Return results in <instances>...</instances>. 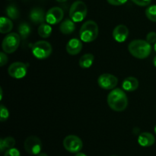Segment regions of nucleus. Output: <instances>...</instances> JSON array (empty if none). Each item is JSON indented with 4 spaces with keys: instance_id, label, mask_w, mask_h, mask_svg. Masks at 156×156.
Instances as JSON below:
<instances>
[{
    "instance_id": "nucleus-20",
    "label": "nucleus",
    "mask_w": 156,
    "mask_h": 156,
    "mask_svg": "<svg viewBox=\"0 0 156 156\" xmlns=\"http://www.w3.org/2000/svg\"><path fill=\"white\" fill-rule=\"evenodd\" d=\"M52 34V27L48 23H42L38 27V34L43 38H48Z\"/></svg>"
},
{
    "instance_id": "nucleus-30",
    "label": "nucleus",
    "mask_w": 156,
    "mask_h": 156,
    "mask_svg": "<svg viewBox=\"0 0 156 156\" xmlns=\"http://www.w3.org/2000/svg\"><path fill=\"white\" fill-rule=\"evenodd\" d=\"M8 62V56H6V54L3 52L0 53V66H5V64L7 63Z\"/></svg>"
},
{
    "instance_id": "nucleus-15",
    "label": "nucleus",
    "mask_w": 156,
    "mask_h": 156,
    "mask_svg": "<svg viewBox=\"0 0 156 156\" xmlns=\"http://www.w3.org/2000/svg\"><path fill=\"white\" fill-rule=\"evenodd\" d=\"M155 136L148 132L142 133L138 137V143L143 147H149L155 143Z\"/></svg>"
},
{
    "instance_id": "nucleus-2",
    "label": "nucleus",
    "mask_w": 156,
    "mask_h": 156,
    "mask_svg": "<svg viewBox=\"0 0 156 156\" xmlns=\"http://www.w3.org/2000/svg\"><path fill=\"white\" fill-rule=\"evenodd\" d=\"M128 50L134 57L137 59H145L150 55L152 52V46L146 41L135 40L129 43Z\"/></svg>"
},
{
    "instance_id": "nucleus-16",
    "label": "nucleus",
    "mask_w": 156,
    "mask_h": 156,
    "mask_svg": "<svg viewBox=\"0 0 156 156\" xmlns=\"http://www.w3.org/2000/svg\"><path fill=\"white\" fill-rule=\"evenodd\" d=\"M139 87V81L137 80L136 78L135 77H127L123 80V84H122V88L124 91H134L138 88Z\"/></svg>"
},
{
    "instance_id": "nucleus-11",
    "label": "nucleus",
    "mask_w": 156,
    "mask_h": 156,
    "mask_svg": "<svg viewBox=\"0 0 156 156\" xmlns=\"http://www.w3.org/2000/svg\"><path fill=\"white\" fill-rule=\"evenodd\" d=\"M64 12L61 8L53 7L46 13V21L50 24H56L63 18Z\"/></svg>"
},
{
    "instance_id": "nucleus-22",
    "label": "nucleus",
    "mask_w": 156,
    "mask_h": 156,
    "mask_svg": "<svg viewBox=\"0 0 156 156\" xmlns=\"http://www.w3.org/2000/svg\"><path fill=\"white\" fill-rule=\"evenodd\" d=\"M18 32H19V35L22 40H26L30 35V32H31V29H30V25L26 22H21L18 26Z\"/></svg>"
},
{
    "instance_id": "nucleus-14",
    "label": "nucleus",
    "mask_w": 156,
    "mask_h": 156,
    "mask_svg": "<svg viewBox=\"0 0 156 156\" xmlns=\"http://www.w3.org/2000/svg\"><path fill=\"white\" fill-rule=\"evenodd\" d=\"M29 18L35 24H41L46 21V14L41 8H34L29 14Z\"/></svg>"
},
{
    "instance_id": "nucleus-19",
    "label": "nucleus",
    "mask_w": 156,
    "mask_h": 156,
    "mask_svg": "<svg viewBox=\"0 0 156 156\" xmlns=\"http://www.w3.org/2000/svg\"><path fill=\"white\" fill-rule=\"evenodd\" d=\"M13 24L10 18L1 17L0 19V32L2 34H7L12 30Z\"/></svg>"
},
{
    "instance_id": "nucleus-13",
    "label": "nucleus",
    "mask_w": 156,
    "mask_h": 156,
    "mask_svg": "<svg viewBox=\"0 0 156 156\" xmlns=\"http://www.w3.org/2000/svg\"><path fill=\"white\" fill-rule=\"evenodd\" d=\"M66 49L67 53L72 56L79 54L82 49V41L78 38H72L67 43Z\"/></svg>"
},
{
    "instance_id": "nucleus-6",
    "label": "nucleus",
    "mask_w": 156,
    "mask_h": 156,
    "mask_svg": "<svg viewBox=\"0 0 156 156\" xmlns=\"http://www.w3.org/2000/svg\"><path fill=\"white\" fill-rule=\"evenodd\" d=\"M21 37L17 33H10L6 35L2 41V47L5 53H12L18 48Z\"/></svg>"
},
{
    "instance_id": "nucleus-10",
    "label": "nucleus",
    "mask_w": 156,
    "mask_h": 156,
    "mask_svg": "<svg viewBox=\"0 0 156 156\" xmlns=\"http://www.w3.org/2000/svg\"><path fill=\"white\" fill-rule=\"evenodd\" d=\"M27 67L26 64L21 62H15L11 64L8 69V73L11 77L16 79H23L26 76Z\"/></svg>"
},
{
    "instance_id": "nucleus-25",
    "label": "nucleus",
    "mask_w": 156,
    "mask_h": 156,
    "mask_svg": "<svg viewBox=\"0 0 156 156\" xmlns=\"http://www.w3.org/2000/svg\"><path fill=\"white\" fill-rule=\"evenodd\" d=\"M9 117V110L3 105H0V120L2 122L6 121Z\"/></svg>"
},
{
    "instance_id": "nucleus-9",
    "label": "nucleus",
    "mask_w": 156,
    "mask_h": 156,
    "mask_svg": "<svg viewBox=\"0 0 156 156\" xmlns=\"http://www.w3.org/2000/svg\"><path fill=\"white\" fill-rule=\"evenodd\" d=\"M118 83V79L114 75L105 73L99 76L98 84L99 87L105 90H113Z\"/></svg>"
},
{
    "instance_id": "nucleus-5",
    "label": "nucleus",
    "mask_w": 156,
    "mask_h": 156,
    "mask_svg": "<svg viewBox=\"0 0 156 156\" xmlns=\"http://www.w3.org/2000/svg\"><path fill=\"white\" fill-rule=\"evenodd\" d=\"M88 9L85 2L82 1H76L73 3L69 9V17L75 22H80L85 18Z\"/></svg>"
},
{
    "instance_id": "nucleus-8",
    "label": "nucleus",
    "mask_w": 156,
    "mask_h": 156,
    "mask_svg": "<svg viewBox=\"0 0 156 156\" xmlns=\"http://www.w3.org/2000/svg\"><path fill=\"white\" fill-rule=\"evenodd\" d=\"M24 147L26 152L32 155H37L41 153L43 145L41 140L38 137L31 136L27 137L24 143Z\"/></svg>"
},
{
    "instance_id": "nucleus-7",
    "label": "nucleus",
    "mask_w": 156,
    "mask_h": 156,
    "mask_svg": "<svg viewBox=\"0 0 156 156\" xmlns=\"http://www.w3.org/2000/svg\"><path fill=\"white\" fill-rule=\"evenodd\" d=\"M63 146L65 149L71 153H78L83 146L82 140L75 135L67 136L63 140Z\"/></svg>"
},
{
    "instance_id": "nucleus-32",
    "label": "nucleus",
    "mask_w": 156,
    "mask_h": 156,
    "mask_svg": "<svg viewBox=\"0 0 156 156\" xmlns=\"http://www.w3.org/2000/svg\"><path fill=\"white\" fill-rule=\"evenodd\" d=\"M37 156H48V155H47V154L44 153V152H41V153H39L38 155H37Z\"/></svg>"
},
{
    "instance_id": "nucleus-35",
    "label": "nucleus",
    "mask_w": 156,
    "mask_h": 156,
    "mask_svg": "<svg viewBox=\"0 0 156 156\" xmlns=\"http://www.w3.org/2000/svg\"><path fill=\"white\" fill-rule=\"evenodd\" d=\"M0 91H1V96H0V99L2 100V89H0Z\"/></svg>"
},
{
    "instance_id": "nucleus-17",
    "label": "nucleus",
    "mask_w": 156,
    "mask_h": 156,
    "mask_svg": "<svg viewBox=\"0 0 156 156\" xmlns=\"http://www.w3.org/2000/svg\"><path fill=\"white\" fill-rule=\"evenodd\" d=\"M75 29H76L75 21H73L71 18L64 20L59 25V30L63 34H70L74 31Z\"/></svg>"
},
{
    "instance_id": "nucleus-26",
    "label": "nucleus",
    "mask_w": 156,
    "mask_h": 156,
    "mask_svg": "<svg viewBox=\"0 0 156 156\" xmlns=\"http://www.w3.org/2000/svg\"><path fill=\"white\" fill-rule=\"evenodd\" d=\"M4 156H21L20 152L17 149L15 148H12V149H9L6 150L5 152Z\"/></svg>"
},
{
    "instance_id": "nucleus-24",
    "label": "nucleus",
    "mask_w": 156,
    "mask_h": 156,
    "mask_svg": "<svg viewBox=\"0 0 156 156\" xmlns=\"http://www.w3.org/2000/svg\"><path fill=\"white\" fill-rule=\"evenodd\" d=\"M146 15L150 21L156 22V5H149L146 10Z\"/></svg>"
},
{
    "instance_id": "nucleus-18",
    "label": "nucleus",
    "mask_w": 156,
    "mask_h": 156,
    "mask_svg": "<svg viewBox=\"0 0 156 156\" xmlns=\"http://www.w3.org/2000/svg\"><path fill=\"white\" fill-rule=\"evenodd\" d=\"M94 57L91 53H86L81 56L79 59V66L82 69H88L92 66Z\"/></svg>"
},
{
    "instance_id": "nucleus-12",
    "label": "nucleus",
    "mask_w": 156,
    "mask_h": 156,
    "mask_svg": "<svg viewBox=\"0 0 156 156\" xmlns=\"http://www.w3.org/2000/svg\"><path fill=\"white\" fill-rule=\"evenodd\" d=\"M129 36V29L123 24H119L113 30V37L117 42L123 43Z\"/></svg>"
},
{
    "instance_id": "nucleus-1",
    "label": "nucleus",
    "mask_w": 156,
    "mask_h": 156,
    "mask_svg": "<svg viewBox=\"0 0 156 156\" xmlns=\"http://www.w3.org/2000/svg\"><path fill=\"white\" fill-rule=\"evenodd\" d=\"M107 101L110 108L117 112L123 111L128 106L127 96L124 91L120 88H114L111 90L108 94Z\"/></svg>"
},
{
    "instance_id": "nucleus-3",
    "label": "nucleus",
    "mask_w": 156,
    "mask_h": 156,
    "mask_svg": "<svg viewBox=\"0 0 156 156\" xmlns=\"http://www.w3.org/2000/svg\"><path fill=\"white\" fill-rule=\"evenodd\" d=\"M98 25L94 21H87L80 28L79 36L81 41L85 43H91L96 40L98 36Z\"/></svg>"
},
{
    "instance_id": "nucleus-27",
    "label": "nucleus",
    "mask_w": 156,
    "mask_h": 156,
    "mask_svg": "<svg viewBox=\"0 0 156 156\" xmlns=\"http://www.w3.org/2000/svg\"><path fill=\"white\" fill-rule=\"evenodd\" d=\"M146 41L149 42V44H155L156 43V33L154 31L149 32L147 35H146Z\"/></svg>"
},
{
    "instance_id": "nucleus-33",
    "label": "nucleus",
    "mask_w": 156,
    "mask_h": 156,
    "mask_svg": "<svg viewBox=\"0 0 156 156\" xmlns=\"http://www.w3.org/2000/svg\"><path fill=\"white\" fill-rule=\"evenodd\" d=\"M153 64H154V66L156 67V56L154 57V59H153Z\"/></svg>"
},
{
    "instance_id": "nucleus-34",
    "label": "nucleus",
    "mask_w": 156,
    "mask_h": 156,
    "mask_svg": "<svg viewBox=\"0 0 156 156\" xmlns=\"http://www.w3.org/2000/svg\"><path fill=\"white\" fill-rule=\"evenodd\" d=\"M56 1H57L58 2H65L67 0H56Z\"/></svg>"
},
{
    "instance_id": "nucleus-36",
    "label": "nucleus",
    "mask_w": 156,
    "mask_h": 156,
    "mask_svg": "<svg viewBox=\"0 0 156 156\" xmlns=\"http://www.w3.org/2000/svg\"><path fill=\"white\" fill-rule=\"evenodd\" d=\"M154 50H155V51L156 52V43L155 44V45H154Z\"/></svg>"
},
{
    "instance_id": "nucleus-23",
    "label": "nucleus",
    "mask_w": 156,
    "mask_h": 156,
    "mask_svg": "<svg viewBox=\"0 0 156 156\" xmlns=\"http://www.w3.org/2000/svg\"><path fill=\"white\" fill-rule=\"evenodd\" d=\"M6 14L10 19L15 20L19 17V10L14 5H10L6 8Z\"/></svg>"
},
{
    "instance_id": "nucleus-4",
    "label": "nucleus",
    "mask_w": 156,
    "mask_h": 156,
    "mask_svg": "<svg viewBox=\"0 0 156 156\" xmlns=\"http://www.w3.org/2000/svg\"><path fill=\"white\" fill-rule=\"evenodd\" d=\"M31 51L37 59H44L51 55L53 49L51 44L49 42L45 41H39L32 45Z\"/></svg>"
},
{
    "instance_id": "nucleus-37",
    "label": "nucleus",
    "mask_w": 156,
    "mask_h": 156,
    "mask_svg": "<svg viewBox=\"0 0 156 156\" xmlns=\"http://www.w3.org/2000/svg\"><path fill=\"white\" fill-rule=\"evenodd\" d=\"M154 131H155V133L156 134V125L155 126V128H154Z\"/></svg>"
},
{
    "instance_id": "nucleus-28",
    "label": "nucleus",
    "mask_w": 156,
    "mask_h": 156,
    "mask_svg": "<svg viewBox=\"0 0 156 156\" xmlns=\"http://www.w3.org/2000/svg\"><path fill=\"white\" fill-rule=\"evenodd\" d=\"M133 3L139 6H147L151 3L152 0H131Z\"/></svg>"
},
{
    "instance_id": "nucleus-29",
    "label": "nucleus",
    "mask_w": 156,
    "mask_h": 156,
    "mask_svg": "<svg viewBox=\"0 0 156 156\" xmlns=\"http://www.w3.org/2000/svg\"><path fill=\"white\" fill-rule=\"evenodd\" d=\"M107 1L109 4L112 5L119 6L124 5L127 2V0H107Z\"/></svg>"
},
{
    "instance_id": "nucleus-38",
    "label": "nucleus",
    "mask_w": 156,
    "mask_h": 156,
    "mask_svg": "<svg viewBox=\"0 0 156 156\" xmlns=\"http://www.w3.org/2000/svg\"><path fill=\"white\" fill-rule=\"evenodd\" d=\"M113 156H116V155H113Z\"/></svg>"
},
{
    "instance_id": "nucleus-21",
    "label": "nucleus",
    "mask_w": 156,
    "mask_h": 156,
    "mask_svg": "<svg viewBox=\"0 0 156 156\" xmlns=\"http://www.w3.org/2000/svg\"><path fill=\"white\" fill-rule=\"evenodd\" d=\"M15 140L13 137L8 136L4 139L0 140V151L1 152H3L5 149H12L15 146Z\"/></svg>"
},
{
    "instance_id": "nucleus-31",
    "label": "nucleus",
    "mask_w": 156,
    "mask_h": 156,
    "mask_svg": "<svg viewBox=\"0 0 156 156\" xmlns=\"http://www.w3.org/2000/svg\"><path fill=\"white\" fill-rule=\"evenodd\" d=\"M75 156H87L85 154L82 153V152H78V153H76V155Z\"/></svg>"
}]
</instances>
